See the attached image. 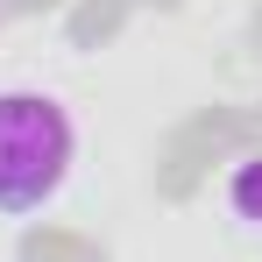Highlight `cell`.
<instances>
[{
    "instance_id": "6da1fadb",
    "label": "cell",
    "mask_w": 262,
    "mask_h": 262,
    "mask_svg": "<svg viewBox=\"0 0 262 262\" xmlns=\"http://www.w3.org/2000/svg\"><path fill=\"white\" fill-rule=\"evenodd\" d=\"M78 163V128L64 99L43 85H7L0 92V220H36L57 206Z\"/></svg>"
},
{
    "instance_id": "7a4b0ae2",
    "label": "cell",
    "mask_w": 262,
    "mask_h": 262,
    "mask_svg": "<svg viewBox=\"0 0 262 262\" xmlns=\"http://www.w3.org/2000/svg\"><path fill=\"white\" fill-rule=\"evenodd\" d=\"M227 213L241 227H262V156H241L227 170Z\"/></svg>"
}]
</instances>
